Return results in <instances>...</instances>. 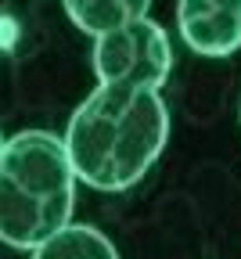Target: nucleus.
<instances>
[{
    "instance_id": "f257e3e1",
    "label": "nucleus",
    "mask_w": 241,
    "mask_h": 259,
    "mask_svg": "<svg viewBox=\"0 0 241 259\" xmlns=\"http://www.w3.org/2000/svg\"><path fill=\"white\" fill-rule=\"evenodd\" d=\"M169 108L151 87L101 83L68 115L65 144L76 177L94 191H130L162 158Z\"/></svg>"
},
{
    "instance_id": "f03ea898",
    "label": "nucleus",
    "mask_w": 241,
    "mask_h": 259,
    "mask_svg": "<svg viewBox=\"0 0 241 259\" xmlns=\"http://www.w3.org/2000/svg\"><path fill=\"white\" fill-rule=\"evenodd\" d=\"M76 166L65 137L22 130L0 151V234L11 248L32 252L72 223Z\"/></svg>"
},
{
    "instance_id": "7ed1b4c3",
    "label": "nucleus",
    "mask_w": 241,
    "mask_h": 259,
    "mask_svg": "<svg viewBox=\"0 0 241 259\" xmlns=\"http://www.w3.org/2000/svg\"><path fill=\"white\" fill-rule=\"evenodd\" d=\"M94 72L97 83H126L162 90L173 72V47L166 29L151 18L126 22L94 40Z\"/></svg>"
},
{
    "instance_id": "20e7f679",
    "label": "nucleus",
    "mask_w": 241,
    "mask_h": 259,
    "mask_svg": "<svg viewBox=\"0 0 241 259\" xmlns=\"http://www.w3.org/2000/svg\"><path fill=\"white\" fill-rule=\"evenodd\" d=\"M177 29L202 58L241 51V0H177Z\"/></svg>"
},
{
    "instance_id": "39448f33",
    "label": "nucleus",
    "mask_w": 241,
    "mask_h": 259,
    "mask_svg": "<svg viewBox=\"0 0 241 259\" xmlns=\"http://www.w3.org/2000/svg\"><path fill=\"white\" fill-rule=\"evenodd\" d=\"M65 15L72 18V25L87 36H105V32L137 22V18H148L151 0H61Z\"/></svg>"
},
{
    "instance_id": "423d86ee",
    "label": "nucleus",
    "mask_w": 241,
    "mask_h": 259,
    "mask_svg": "<svg viewBox=\"0 0 241 259\" xmlns=\"http://www.w3.org/2000/svg\"><path fill=\"white\" fill-rule=\"evenodd\" d=\"M32 259H119L115 245L90 223H68L65 231L32 248Z\"/></svg>"
}]
</instances>
